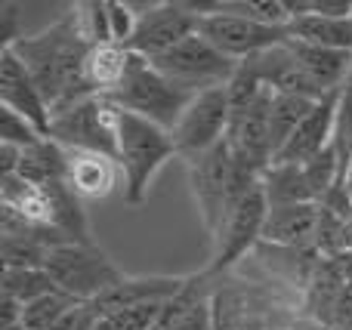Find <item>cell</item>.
Wrapping results in <instances>:
<instances>
[{
    "instance_id": "cell-1",
    "label": "cell",
    "mask_w": 352,
    "mask_h": 330,
    "mask_svg": "<svg viewBox=\"0 0 352 330\" xmlns=\"http://www.w3.org/2000/svg\"><path fill=\"white\" fill-rule=\"evenodd\" d=\"M90 47L93 43L80 22V6H72L59 22H53L37 34H25L10 49H16L22 65L34 78L37 90L47 99L50 111L56 115V111L93 96L84 80V59Z\"/></svg>"
},
{
    "instance_id": "cell-2",
    "label": "cell",
    "mask_w": 352,
    "mask_h": 330,
    "mask_svg": "<svg viewBox=\"0 0 352 330\" xmlns=\"http://www.w3.org/2000/svg\"><path fill=\"white\" fill-rule=\"evenodd\" d=\"M173 158L179 154H176L170 130L118 108V164L124 173V201L130 207H140L146 201L155 176Z\"/></svg>"
},
{
    "instance_id": "cell-3",
    "label": "cell",
    "mask_w": 352,
    "mask_h": 330,
    "mask_svg": "<svg viewBox=\"0 0 352 330\" xmlns=\"http://www.w3.org/2000/svg\"><path fill=\"white\" fill-rule=\"evenodd\" d=\"M111 105L130 111V115H140L146 121L158 123L164 130H173L179 115L186 111V105L192 102V96L179 93L146 56H130V68L124 74L121 86L111 90L109 96Z\"/></svg>"
},
{
    "instance_id": "cell-4",
    "label": "cell",
    "mask_w": 352,
    "mask_h": 330,
    "mask_svg": "<svg viewBox=\"0 0 352 330\" xmlns=\"http://www.w3.org/2000/svg\"><path fill=\"white\" fill-rule=\"evenodd\" d=\"M192 10L198 12V34L207 43H213L223 56H229L232 62H248L291 40L287 28H275V25H263L250 16H238V12L226 10L223 3H192Z\"/></svg>"
},
{
    "instance_id": "cell-5",
    "label": "cell",
    "mask_w": 352,
    "mask_h": 330,
    "mask_svg": "<svg viewBox=\"0 0 352 330\" xmlns=\"http://www.w3.org/2000/svg\"><path fill=\"white\" fill-rule=\"evenodd\" d=\"M167 80L186 96H198L204 90H217V86H229L232 74H235L238 62L223 56L213 43H207L201 34L186 37L176 43L173 49L148 59Z\"/></svg>"
},
{
    "instance_id": "cell-6",
    "label": "cell",
    "mask_w": 352,
    "mask_h": 330,
    "mask_svg": "<svg viewBox=\"0 0 352 330\" xmlns=\"http://www.w3.org/2000/svg\"><path fill=\"white\" fill-rule=\"evenodd\" d=\"M50 139L72 152H96L118 158V105L105 96H90L56 111Z\"/></svg>"
},
{
    "instance_id": "cell-7",
    "label": "cell",
    "mask_w": 352,
    "mask_h": 330,
    "mask_svg": "<svg viewBox=\"0 0 352 330\" xmlns=\"http://www.w3.org/2000/svg\"><path fill=\"white\" fill-rule=\"evenodd\" d=\"M47 272L53 275L62 294L74 296L78 303L90 306L96 296L111 290L124 278V272L109 259V253L96 244H65L50 253Z\"/></svg>"
},
{
    "instance_id": "cell-8",
    "label": "cell",
    "mask_w": 352,
    "mask_h": 330,
    "mask_svg": "<svg viewBox=\"0 0 352 330\" xmlns=\"http://www.w3.org/2000/svg\"><path fill=\"white\" fill-rule=\"evenodd\" d=\"M186 167H188V189H192L201 226H204L207 238L217 241L219 228H223L226 216H229L232 182H235V158H232L229 142L188 161Z\"/></svg>"
},
{
    "instance_id": "cell-9",
    "label": "cell",
    "mask_w": 352,
    "mask_h": 330,
    "mask_svg": "<svg viewBox=\"0 0 352 330\" xmlns=\"http://www.w3.org/2000/svg\"><path fill=\"white\" fill-rule=\"evenodd\" d=\"M229 123H232V105H229V90L226 86L192 96V102L186 105L176 127L170 130L176 154L188 164V161L213 152L217 145L226 142Z\"/></svg>"
},
{
    "instance_id": "cell-10",
    "label": "cell",
    "mask_w": 352,
    "mask_h": 330,
    "mask_svg": "<svg viewBox=\"0 0 352 330\" xmlns=\"http://www.w3.org/2000/svg\"><path fill=\"white\" fill-rule=\"evenodd\" d=\"M266 216H269V201H266V191H263V182H260L254 191H248V195L229 210L217 241H213V259H210V266H207V272L219 275V272L232 269L241 257H248L256 244H263Z\"/></svg>"
},
{
    "instance_id": "cell-11",
    "label": "cell",
    "mask_w": 352,
    "mask_h": 330,
    "mask_svg": "<svg viewBox=\"0 0 352 330\" xmlns=\"http://www.w3.org/2000/svg\"><path fill=\"white\" fill-rule=\"evenodd\" d=\"M192 34H198V12L192 10V3L164 0V3H152L140 12L127 49L136 56H146V59H155Z\"/></svg>"
},
{
    "instance_id": "cell-12",
    "label": "cell",
    "mask_w": 352,
    "mask_h": 330,
    "mask_svg": "<svg viewBox=\"0 0 352 330\" xmlns=\"http://www.w3.org/2000/svg\"><path fill=\"white\" fill-rule=\"evenodd\" d=\"M0 108H10L16 115H22L25 121H31L50 139L53 111H50L43 93L37 90L28 68L16 56V49H0Z\"/></svg>"
},
{
    "instance_id": "cell-13",
    "label": "cell",
    "mask_w": 352,
    "mask_h": 330,
    "mask_svg": "<svg viewBox=\"0 0 352 330\" xmlns=\"http://www.w3.org/2000/svg\"><path fill=\"white\" fill-rule=\"evenodd\" d=\"M207 278V269L201 275H186L182 290L164 303L155 330H217V294Z\"/></svg>"
},
{
    "instance_id": "cell-14",
    "label": "cell",
    "mask_w": 352,
    "mask_h": 330,
    "mask_svg": "<svg viewBox=\"0 0 352 330\" xmlns=\"http://www.w3.org/2000/svg\"><path fill=\"white\" fill-rule=\"evenodd\" d=\"M65 185L80 201H105L118 189L124 191V173L118 158L65 148Z\"/></svg>"
},
{
    "instance_id": "cell-15",
    "label": "cell",
    "mask_w": 352,
    "mask_h": 330,
    "mask_svg": "<svg viewBox=\"0 0 352 330\" xmlns=\"http://www.w3.org/2000/svg\"><path fill=\"white\" fill-rule=\"evenodd\" d=\"M182 284H186V275H136V278L124 275L111 290H105L102 296H96V300L87 306V312H90L93 318H99V315L118 312V309L167 303L179 294Z\"/></svg>"
},
{
    "instance_id": "cell-16",
    "label": "cell",
    "mask_w": 352,
    "mask_h": 330,
    "mask_svg": "<svg viewBox=\"0 0 352 330\" xmlns=\"http://www.w3.org/2000/svg\"><path fill=\"white\" fill-rule=\"evenodd\" d=\"M337 102H340V90L318 99L309 115L303 117V123L294 130L287 145L275 154L272 164H306V161H312L316 154H322L324 148H331V142H334Z\"/></svg>"
},
{
    "instance_id": "cell-17",
    "label": "cell",
    "mask_w": 352,
    "mask_h": 330,
    "mask_svg": "<svg viewBox=\"0 0 352 330\" xmlns=\"http://www.w3.org/2000/svg\"><path fill=\"white\" fill-rule=\"evenodd\" d=\"M318 220H322L318 204L269 207L266 226H263V244L281 247V250H306V247L316 244Z\"/></svg>"
},
{
    "instance_id": "cell-18",
    "label": "cell",
    "mask_w": 352,
    "mask_h": 330,
    "mask_svg": "<svg viewBox=\"0 0 352 330\" xmlns=\"http://www.w3.org/2000/svg\"><path fill=\"white\" fill-rule=\"evenodd\" d=\"M248 65L256 71V78L275 93H287V96H306V99H324L322 93L312 86V80L303 74L297 56L291 53L287 43L281 47H272L266 53L248 59Z\"/></svg>"
},
{
    "instance_id": "cell-19",
    "label": "cell",
    "mask_w": 352,
    "mask_h": 330,
    "mask_svg": "<svg viewBox=\"0 0 352 330\" xmlns=\"http://www.w3.org/2000/svg\"><path fill=\"white\" fill-rule=\"evenodd\" d=\"M287 47H291V53L297 56L303 74L312 80V86L322 96L343 90V84L352 78V53L312 47V43H300V40H287Z\"/></svg>"
},
{
    "instance_id": "cell-20",
    "label": "cell",
    "mask_w": 352,
    "mask_h": 330,
    "mask_svg": "<svg viewBox=\"0 0 352 330\" xmlns=\"http://www.w3.org/2000/svg\"><path fill=\"white\" fill-rule=\"evenodd\" d=\"M0 207L16 213L28 226L53 228V198H50V189L28 182L25 176H0Z\"/></svg>"
},
{
    "instance_id": "cell-21",
    "label": "cell",
    "mask_w": 352,
    "mask_h": 330,
    "mask_svg": "<svg viewBox=\"0 0 352 330\" xmlns=\"http://www.w3.org/2000/svg\"><path fill=\"white\" fill-rule=\"evenodd\" d=\"M130 49L121 43H93L84 59V80L93 96H109L118 90L130 68Z\"/></svg>"
},
{
    "instance_id": "cell-22",
    "label": "cell",
    "mask_w": 352,
    "mask_h": 330,
    "mask_svg": "<svg viewBox=\"0 0 352 330\" xmlns=\"http://www.w3.org/2000/svg\"><path fill=\"white\" fill-rule=\"evenodd\" d=\"M287 31H291V40L312 43V47H324V49H340V53H352V16L331 19V16L306 12V16L291 19Z\"/></svg>"
},
{
    "instance_id": "cell-23",
    "label": "cell",
    "mask_w": 352,
    "mask_h": 330,
    "mask_svg": "<svg viewBox=\"0 0 352 330\" xmlns=\"http://www.w3.org/2000/svg\"><path fill=\"white\" fill-rule=\"evenodd\" d=\"M343 287H346V278H343L340 266H337L334 259H322V263L316 266V272H312L309 284H306V315L322 330L328 327Z\"/></svg>"
},
{
    "instance_id": "cell-24",
    "label": "cell",
    "mask_w": 352,
    "mask_h": 330,
    "mask_svg": "<svg viewBox=\"0 0 352 330\" xmlns=\"http://www.w3.org/2000/svg\"><path fill=\"white\" fill-rule=\"evenodd\" d=\"M263 191H266L269 207L316 204L303 164H269V170L263 173Z\"/></svg>"
},
{
    "instance_id": "cell-25",
    "label": "cell",
    "mask_w": 352,
    "mask_h": 330,
    "mask_svg": "<svg viewBox=\"0 0 352 330\" xmlns=\"http://www.w3.org/2000/svg\"><path fill=\"white\" fill-rule=\"evenodd\" d=\"M316 102L318 99L275 93L272 105H269V145H272V161H275V154L287 145V139L294 136V130L303 123V117L309 115Z\"/></svg>"
},
{
    "instance_id": "cell-26",
    "label": "cell",
    "mask_w": 352,
    "mask_h": 330,
    "mask_svg": "<svg viewBox=\"0 0 352 330\" xmlns=\"http://www.w3.org/2000/svg\"><path fill=\"white\" fill-rule=\"evenodd\" d=\"M16 176H25L37 185L65 182V148L53 139H41L37 145L22 152V167Z\"/></svg>"
},
{
    "instance_id": "cell-27",
    "label": "cell",
    "mask_w": 352,
    "mask_h": 330,
    "mask_svg": "<svg viewBox=\"0 0 352 330\" xmlns=\"http://www.w3.org/2000/svg\"><path fill=\"white\" fill-rule=\"evenodd\" d=\"M56 281L47 269H3V281H0V294L19 300L22 306L41 300L47 294H56Z\"/></svg>"
},
{
    "instance_id": "cell-28",
    "label": "cell",
    "mask_w": 352,
    "mask_h": 330,
    "mask_svg": "<svg viewBox=\"0 0 352 330\" xmlns=\"http://www.w3.org/2000/svg\"><path fill=\"white\" fill-rule=\"evenodd\" d=\"M80 306H84V303H78L74 296L56 290V294H47V296H41V300L25 306L22 327L25 330H50L56 321H62L68 312H74V309H80Z\"/></svg>"
},
{
    "instance_id": "cell-29",
    "label": "cell",
    "mask_w": 352,
    "mask_h": 330,
    "mask_svg": "<svg viewBox=\"0 0 352 330\" xmlns=\"http://www.w3.org/2000/svg\"><path fill=\"white\" fill-rule=\"evenodd\" d=\"M164 312V303H148V306H133V309H118V312L99 315L93 318L90 330H155Z\"/></svg>"
},
{
    "instance_id": "cell-30",
    "label": "cell",
    "mask_w": 352,
    "mask_h": 330,
    "mask_svg": "<svg viewBox=\"0 0 352 330\" xmlns=\"http://www.w3.org/2000/svg\"><path fill=\"white\" fill-rule=\"evenodd\" d=\"M331 145H334L343 173H346V167L352 164V78L343 84V90H340L337 121H334V142H331Z\"/></svg>"
},
{
    "instance_id": "cell-31",
    "label": "cell",
    "mask_w": 352,
    "mask_h": 330,
    "mask_svg": "<svg viewBox=\"0 0 352 330\" xmlns=\"http://www.w3.org/2000/svg\"><path fill=\"white\" fill-rule=\"evenodd\" d=\"M41 139H47V136L31 121H25L22 115H16V111H10V108H0V142L19 145V148H31Z\"/></svg>"
},
{
    "instance_id": "cell-32",
    "label": "cell",
    "mask_w": 352,
    "mask_h": 330,
    "mask_svg": "<svg viewBox=\"0 0 352 330\" xmlns=\"http://www.w3.org/2000/svg\"><path fill=\"white\" fill-rule=\"evenodd\" d=\"M105 3H109L111 40L121 43V47H127L130 37H133V31H136V19H140V12H133V6L121 3V0H105Z\"/></svg>"
},
{
    "instance_id": "cell-33",
    "label": "cell",
    "mask_w": 352,
    "mask_h": 330,
    "mask_svg": "<svg viewBox=\"0 0 352 330\" xmlns=\"http://www.w3.org/2000/svg\"><path fill=\"white\" fill-rule=\"evenodd\" d=\"M19 6L16 3H0V49L16 47L25 37V31L19 28Z\"/></svg>"
},
{
    "instance_id": "cell-34",
    "label": "cell",
    "mask_w": 352,
    "mask_h": 330,
    "mask_svg": "<svg viewBox=\"0 0 352 330\" xmlns=\"http://www.w3.org/2000/svg\"><path fill=\"white\" fill-rule=\"evenodd\" d=\"M324 330H352V281H346V287H343L340 300L334 306V315H331Z\"/></svg>"
},
{
    "instance_id": "cell-35",
    "label": "cell",
    "mask_w": 352,
    "mask_h": 330,
    "mask_svg": "<svg viewBox=\"0 0 352 330\" xmlns=\"http://www.w3.org/2000/svg\"><path fill=\"white\" fill-rule=\"evenodd\" d=\"M22 152L25 148L0 142V176H16L19 167H22Z\"/></svg>"
},
{
    "instance_id": "cell-36",
    "label": "cell",
    "mask_w": 352,
    "mask_h": 330,
    "mask_svg": "<svg viewBox=\"0 0 352 330\" xmlns=\"http://www.w3.org/2000/svg\"><path fill=\"white\" fill-rule=\"evenodd\" d=\"M343 253H352V220L343 226Z\"/></svg>"
},
{
    "instance_id": "cell-37",
    "label": "cell",
    "mask_w": 352,
    "mask_h": 330,
    "mask_svg": "<svg viewBox=\"0 0 352 330\" xmlns=\"http://www.w3.org/2000/svg\"><path fill=\"white\" fill-rule=\"evenodd\" d=\"M343 189H346V198H349V204H352V164L346 167V173H343Z\"/></svg>"
},
{
    "instance_id": "cell-38",
    "label": "cell",
    "mask_w": 352,
    "mask_h": 330,
    "mask_svg": "<svg viewBox=\"0 0 352 330\" xmlns=\"http://www.w3.org/2000/svg\"><path fill=\"white\" fill-rule=\"evenodd\" d=\"M90 325H93V318H90V312H87V321H84V327L80 330H90Z\"/></svg>"
},
{
    "instance_id": "cell-39",
    "label": "cell",
    "mask_w": 352,
    "mask_h": 330,
    "mask_svg": "<svg viewBox=\"0 0 352 330\" xmlns=\"http://www.w3.org/2000/svg\"><path fill=\"white\" fill-rule=\"evenodd\" d=\"M10 330H25V327H22V325H19V327H10Z\"/></svg>"
}]
</instances>
